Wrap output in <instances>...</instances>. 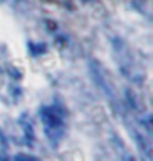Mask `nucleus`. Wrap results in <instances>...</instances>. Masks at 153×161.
Returning a JSON list of instances; mask_svg holds the SVG:
<instances>
[{
	"label": "nucleus",
	"mask_w": 153,
	"mask_h": 161,
	"mask_svg": "<svg viewBox=\"0 0 153 161\" xmlns=\"http://www.w3.org/2000/svg\"><path fill=\"white\" fill-rule=\"evenodd\" d=\"M40 121L43 127V132L51 145L58 147V143L63 139L67 132V110L59 103L43 105L40 109Z\"/></svg>",
	"instance_id": "f257e3e1"
},
{
	"label": "nucleus",
	"mask_w": 153,
	"mask_h": 161,
	"mask_svg": "<svg viewBox=\"0 0 153 161\" xmlns=\"http://www.w3.org/2000/svg\"><path fill=\"white\" fill-rule=\"evenodd\" d=\"M15 161H38L36 158H33V156H22V154H18L15 158Z\"/></svg>",
	"instance_id": "f03ea898"
},
{
	"label": "nucleus",
	"mask_w": 153,
	"mask_h": 161,
	"mask_svg": "<svg viewBox=\"0 0 153 161\" xmlns=\"http://www.w3.org/2000/svg\"><path fill=\"white\" fill-rule=\"evenodd\" d=\"M47 2H52V4H58V6H65V8H70V0H47Z\"/></svg>",
	"instance_id": "7ed1b4c3"
}]
</instances>
